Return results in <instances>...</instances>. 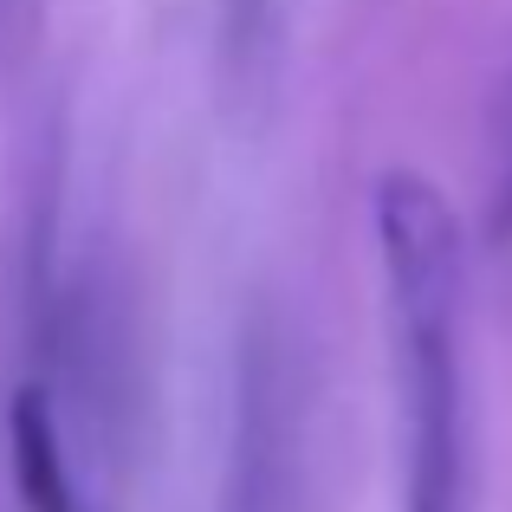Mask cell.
<instances>
[{
	"mask_svg": "<svg viewBox=\"0 0 512 512\" xmlns=\"http://www.w3.org/2000/svg\"><path fill=\"white\" fill-rule=\"evenodd\" d=\"M376 260L389 292L396 389L409 409L402 512H467L474 415H467V253L454 208L422 169L376 175Z\"/></svg>",
	"mask_w": 512,
	"mask_h": 512,
	"instance_id": "6da1fadb",
	"label": "cell"
},
{
	"mask_svg": "<svg viewBox=\"0 0 512 512\" xmlns=\"http://www.w3.org/2000/svg\"><path fill=\"white\" fill-rule=\"evenodd\" d=\"M7 454H13V493L26 512H85L65 467V441H59V415H52L46 389H13L7 409Z\"/></svg>",
	"mask_w": 512,
	"mask_h": 512,
	"instance_id": "7a4b0ae2",
	"label": "cell"
},
{
	"mask_svg": "<svg viewBox=\"0 0 512 512\" xmlns=\"http://www.w3.org/2000/svg\"><path fill=\"white\" fill-rule=\"evenodd\" d=\"M493 234H512V124H506V163H500V182H493V214H487Z\"/></svg>",
	"mask_w": 512,
	"mask_h": 512,
	"instance_id": "3957f363",
	"label": "cell"
}]
</instances>
